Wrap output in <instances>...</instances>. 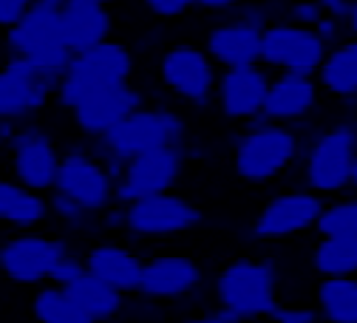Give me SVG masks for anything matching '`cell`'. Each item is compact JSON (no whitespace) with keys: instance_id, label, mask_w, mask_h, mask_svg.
I'll list each match as a JSON object with an SVG mask.
<instances>
[{"instance_id":"8fae6325","label":"cell","mask_w":357,"mask_h":323,"mask_svg":"<svg viewBox=\"0 0 357 323\" xmlns=\"http://www.w3.org/2000/svg\"><path fill=\"white\" fill-rule=\"evenodd\" d=\"M54 193L77 202L85 213L100 216L114 204V179L108 176V170L94 153L74 148L60 156Z\"/></svg>"},{"instance_id":"3957f363","label":"cell","mask_w":357,"mask_h":323,"mask_svg":"<svg viewBox=\"0 0 357 323\" xmlns=\"http://www.w3.org/2000/svg\"><path fill=\"white\" fill-rule=\"evenodd\" d=\"M303 153V145L292 125L266 122L261 117L247 122V130L236 140L233 170L250 184H266L278 179Z\"/></svg>"},{"instance_id":"277c9868","label":"cell","mask_w":357,"mask_h":323,"mask_svg":"<svg viewBox=\"0 0 357 323\" xmlns=\"http://www.w3.org/2000/svg\"><path fill=\"white\" fill-rule=\"evenodd\" d=\"M303 156V184L318 196H340L357 181V130L351 122H337L321 130Z\"/></svg>"},{"instance_id":"cb8c5ba5","label":"cell","mask_w":357,"mask_h":323,"mask_svg":"<svg viewBox=\"0 0 357 323\" xmlns=\"http://www.w3.org/2000/svg\"><path fill=\"white\" fill-rule=\"evenodd\" d=\"M318 88L337 100H354L357 94V43L349 37L326 52L324 63L315 71Z\"/></svg>"},{"instance_id":"f546056e","label":"cell","mask_w":357,"mask_h":323,"mask_svg":"<svg viewBox=\"0 0 357 323\" xmlns=\"http://www.w3.org/2000/svg\"><path fill=\"white\" fill-rule=\"evenodd\" d=\"M79 272H85V261L66 244L57 239V247H54V255H52V266H49V284H57V287H68Z\"/></svg>"},{"instance_id":"7402d4cb","label":"cell","mask_w":357,"mask_h":323,"mask_svg":"<svg viewBox=\"0 0 357 323\" xmlns=\"http://www.w3.org/2000/svg\"><path fill=\"white\" fill-rule=\"evenodd\" d=\"M82 261H85L88 272H94L97 278L116 287L119 292H125V295L137 292L139 275H142V258L137 253H130L128 247H122L116 241H102L88 250Z\"/></svg>"},{"instance_id":"ba28073f","label":"cell","mask_w":357,"mask_h":323,"mask_svg":"<svg viewBox=\"0 0 357 323\" xmlns=\"http://www.w3.org/2000/svg\"><path fill=\"white\" fill-rule=\"evenodd\" d=\"M6 151H9L12 179L17 184L43 196L54 190V179H57L63 153L40 125H31V122L20 125L6 142Z\"/></svg>"},{"instance_id":"4dcf8cb0","label":"cell","mask_w":357,"mask_h":323,"mask_svg":"<svg viewBox=\"0 0 357 323\" xmlns=\"http://www.w3.org/2000/svg\"><path fill=\"white\" fill-rule=\"evenodd\" d=\"M49 216H54L57 221H63L66 227H74V230L85 227L88 221L94 218L91 213H85L77 202H71V199H66V196H60L54 190H52V199H49Z\"/></svg>"},{"instance_id":"484cf974","label":"cell","mask_w":357,"mask_h":323,"mask_svg":"<svg viewBox=\"0 0 357 323\" xmlns=\"http://www.w3.org/2000/svg\"><path fill=\"white\" fill-rule=\"evenodd\" d=\"M315 312L324 323H357V281L354 275L321 278L315 290Z\"/></svg>"},{"instance_id":"9a60e30c","label":"cell","mask_w":357,"mask_h":323,"mask_svg":"<svg viewBox=\"0 0 357 323\" xmlns=\"http://www.w3.org/2000/svg\"><path fill=\"white\" fill-rule=\"evenodd\" d=\"M142 105H145L142 91L130 82H122V85L94 88L91 94L85 97V103L77 105L71 114H74L77 128L88 140H100L105 130H111L116 122H122L128 114H133Z\"/></svg>"},{"instance_id":"5bb4252c","label":"cell","mask_w":357,"mask_h":323,"mask_svg":"<svg viewBox=\"0 0 357 323\" xmlns=\"http://www.w3.org/2000/svg\"><path fill=\"white\" fill-rule=\"evenodd\" d=\"M270 71L261 63L238 66V68H221L215 77L213 97L227 119L233 122H250L261 117L266 88H270Z\"/></svg>"},{"instance_id":"60d3db41","label":"cell","mask_w":357,"mask_h":323,"mask_svg":"<svg viewBox=\"0 0 357 323\" xmlns=\"http://www.w3.org/2000/svg\"><path fill=\"white\" fill-rule=\"evenodd\" d=\"M94 3H102V6H108V3H119V0H94Z\"/></svg>"},{"instance_id":"f1b7e54d","label":"cell","mask_w":357,"mask_h":323,"mask_svg":"<svg viewBox=\"0 0 357 323\" xmlns=\"http://www.w3.org/2000/svg\"><path fill=\"white\" fill-rule=\"evenodd\" d=\"M312 230H318V236H357V202L354 199H337L324 204L318 221Z\"/></svg>"},{"instance_id":"ac0fdd59","label":"cell","mask_w":357,"mask_h":323,"mask_svg":"<svg viewBox=\"0 0 357 323\" xmlns=\"http://www.w3.org/2000/svg\"><path fill=\"white\" fill-rule=\"evenodd\" d=\"M204 272L190 255H153L142 264L137 295L148 301H178L199 290Z\"/></svg>"},{"instance_id":"d4e9b609","label":"cell","mask_w":357,"mask_h":323,"mask_svg":"<svg viewBox=\"0 0 357 323\" xmlns=\"http://www.w3.org/2000/svg\"><path fill=\"white\" fill-rule=\"evenodd\" d=\"M71 292V298L88 312V317H91L94 323H108L114 320L122 306H125V292H119L116 287L105 284L102 278H97L94 272H79L77 278L66 287Z\"/></svg>"},{"instance_id":"7c38bea8","label":"cell","mask_w":357,"mask_h":323,"mask_svg":"<svg viewBox=\"0 0 357 323\" xmlns=\"http://www.w3.org/2000/svg\"><path fill=\"white\" fill-rule=\"evenodd\" d=\"M264 26H266V17L261 9H247L221 20L204 37V54L213 60L215 68L252 66L258 63Z\"/></svg>"},{"instance_id":"603a6c76","label":"cell","mask_w":357,"mask_h":323,"mask_svg":"<svg viewBox=\"0 0 357 323\" xmlns=\"http://www.w3.org/2000/svg\"><path fill=\"white\" fill-rule=\"evenodd\" d=\"M49 218V199L34 193L15 179L0 176V224L15 230H34Z\"/></svg>"},{"instance_id":"9c48e42d","label":"cell","mask_w":357,"mask_h":323,"mask_svg":"<svg viewBox=\"0 0 357 323\" xmlns=\"http://www.w3.org/2000/svg\"><path fill=\"white\" fill-rule=\"evenodd\" d=\"M57 82H52L29 57L12 54L0 68V122L26 125L49 105Z\"/></svg>"},{"instance_id":"74e56055","label":"cell","mask_w":357,"mask_h":323,"mask_svg":"<svg viewBox=\"0 0 357 323\" xmlns=\"http://www.w3.org/2000/svg\"><path fill=\"white\" fill-rule=\"evenodd\" d=\"M241 0H196V6L204 12H236Z\"/></svg>"},{"instance_id":"d6a6232c","label":"cell","mask_w":357,"mask_h":323,"mask_svg":"<svg viewBox=\"0 0 357 323\" xmlns=\"http://www.w3.org/2000/svg\"><path fill=\"white\" fill-rule=\"evenodd\" d=\"M145 9L159 17V20H173V17H182L188 15L193 6H196V0H142Z\"/></svg>"},{"instance_id":"7a4b0ae2","label":"cell","mask_w":357,"mask_h":323,"mask_svg":"<svg viewBox=\"0 0 357 323\" xmlns=\"http://www.w3.org/2000/svg\"><path fill=\"white\" fill-rule=\"evenodd\" d=\"M218 309L238 320H266L281 303V275L258 258H236L218 269L213 281Z\"/></svg>"},{"instance_id":"52a82bcc","label":"cell","mask_w":357,"mask_h":323,"mask_svg":"<svg viewBox=\"0 0 357 323\" xmlns=\"http://www.w3.org/2000/svg\"><path fill=\"white\" fill-rule=\"evenodd\" d=\"M188 145L182 148H156L151 153L133 156L125 162L122 173L114 179V202L116 204H130L145 196L156 193H170L188 165Z\"/></svg>"},{"instance_id":"83f0119b","label":"cell","mask_w":357,"mask_h":323,"mask_svg":"<svg viewBox=\"0 0 357 323\" xmlns=\"http://www.w3.org/2000/svg\"><path fill=\"white\" fill-rule=\"evenodd\" d=\"M312 269L321 278H340L357 272V236H326L312 250Z\"/></svg>"},{"instance_id":"f35d334b","label":"cell","mask_w":357,"mask_h":323,"mask_svg":"<svg viewBox=\"0 0 357 323\" xmlns=\"http://www.w3.org/2000/svg\"><path fill=\"white\" fill-rule=\"evenodd\" d=\"M188 323H238V317H233V315L218 309V312H210V315H199V317H193Z\"/></svg>"},{"instance_id":"44dd1931","label":"cell","mask_w":357,"mask_h":323,"mask_svg":"<svg viewBox=\"0 0 357 323\" xmlns=\"http://www.w3.org/2000/svg\"><path fill=\"white\" fill-rule=\"evenodd\" d=\"M6 45L9 54L17 57H29L46 45H60V9L46 0H34V6L6 29Z\"/></svg>"},{"instance_id":"8d00e7d4","label":"cell","mask_w":357,"mask_h":323,"mask_svg":"<svg viewBox=\"0 0 357 323\" xmlns=\"http://www.w3.org/2000/svg\"><path fill=\"white\" fill-rule=\"evenodd\" d=\"M312 31H315L318 37H321V43L326 45V49H332V45H337V43H343L346 40V29L340 26V23H335L332 17H321L315 26H312Z\"/></svg>"},{"instance_id":"ab89813d","label":"cell","mask_w":357,"mask_h":323,"mask_svg":"<svg viewBox=\"0 0 357 323\" xmlns=\"http://www.w3.org/2000/svg\"><path fill=\"white\" fill-rule=\"evenodd\" d=\"M100 218H102V224H105L108 230H119V227H122V204H119V207H108V210H102Z\"/></svg>"},{"instance_id":"30bf717a","label":"cell","mask_w":357,"mask_h":323,"mask_svg":"<svg viewBox=\"0 0 357 323\" xmlns=\"http://www.w3.org/2000/svg\"><path fill=\"white\" fill-rule=\"evenodd\" d=\"M218 68L204 54V49L190 43H176L159 57V80L182 103L204 108L213 100Z\"/></svg>"},{"instance_id":"ffe728a7","label":"cell","mask_w":357,"mask_h":323,"mask_svg":"<svg viewBox=\"0 0 357 323\" xmlns=\"http://www.w3.org/2000/svg\"><path fill=\"white\" fill-rule=\"evenodd\" d=\"M111 29L114 17L108 6L94 3V0H68L60 9V45L71 54L111 40Z\"/></svg>"},{"instance_id":"8992f818","label":"cell","mask_w":357,"mask_h":323,"mask_svg":"<svg viewBox=\"0 0 357 323\" xmlns=\"http://www.w3.org/2000/svg\"><path fill=\"white\" fill-rule=\"evenodd\" d=\"M202 210L178 193H156L122 204V230L133 239H170L202 224Z\"/></svg>"},{"instance_id":"2e32d148","label":"cell","mask_w":357,"mask_h":323,"mask_svg":"<svg viewBox=\"0 0 357 323\" xmlns=\"http://www.w3.org/2000/svg\"><path fill=\"white\" fill-rule=\"evenodd\" d=\"M130 74H133L130 49L125 43L105 40V43H97L94 49L71 54L68 68H66L63 77L71 80V82H79L88 91H94V88H105V85L130 82Z\"/></svg>"},{"instance_id":"1f68e13d","label":"cell","mask_w":357,"mask_h":323,"mask_svg":"<svg viewBox=\"0 0 357 323\" xmlns=\"http://www.w3.org/2000/svg\"><path fill=\"white\" fill-rule=\"evenodd\" d=\"M318 6L326 17H332L349 34H354V29H357V3L354 0H318Z\"/></svg>"},{"instance_id":"e575fe53","label":"cell","mask_w":357,"mask_h":323,"mask_svg":"<svg viewBox=\"0 0 357 323\" xmlns=\"http://www.w3.org/2000/svg\"><path fill=\"white\" fill-rule=\"evenodd\" d=\"M321 17H324V12L318 6V0H295L292 9H289V23H295V26L312 29Z\"/></svg>"},{"instance_id":"6da1fadb","label":"cell","mask_w":357,"mask_h":323,"mask_svg":"<svg viewBox=\"0 0 357 323\" xmlns=\"http://www.w3.org/2000/svg\"><path fill=\"white\" fill-rule=\"evenodd\" d=\"M188 142V122L170 108H137L100 140H94L91 153L102 159L130 162L133 156L151 153L156 148H182Z\"/></svg>"},{"instance_id":"e0dca14e","label":"cell","mask_w":357,"mask_h":323,"mask_svg":"<svg viewBox=\"0 0 357 323\" xmlns=\"http://www.w3.org/2000/svg\"><path fill=\"white\" fill-rule=\"evenodd\" d=\"M57 239L23 230L0 244V272L20 287H40L49 278Z\"/></svg>"},{"instance_id":"4fadbf2b","label":"cell","mask_w":357,"mask_h":323,"mask_svg":"<svg viewBox=\"0 0 357 323\" xmlns=\"http://www.w3.org/2000/svg\"><path fill=\"white\" fill-rule=\"evenodd\" d=\"M324 196L312 190H287L273 196L261 207V213L252 221V236L261 241H281L298 233L315 227L321 210H324Z\"/></svg>"},{"instance_id":"5b68a950","label":"cell","mask_w":357,"mask_h":323,"mask_svg":"<svg viewBox=\"0 0 357 323\" xmlns=\"http://www.w3.org/2000/svg\"><path fill=\"white\" fill-rule=\"evenodd\" d=\"M326 52L329 49L321 43V37L306 26H295L289 20H273L261 29L258 63L266 71L315 77Z\"/></svg>"},{"instance_id":"836d02e7","label":"cell","mask_w":357,"mask_h":323,"mask_svg":"<svg viewBox=\"0 0 357 323\" xmlns=\"http://www.w3.org/2000/svg\"><path fill=\"white\" fill-rule=\"evenodd\" d=\"M266 320H273V323H321L318 312L312 306H284V303H278Z\"/></svg>"},{"instance_id":"4316f807","label":"cell","mask_w":357,"mask_h":323,"mask_svg":"<svg viewBox=\"0 0 357 323\" xmlns=\"http://www.w3.org/2000/svg\"><path fill=\"white\" fill-rule=\"evenodd\" d=\"M31 315L37 323H94L66 287L49 281L37 287L31 298Z\"/></svg>"},{"instance_id":"d6986e66","label":"cell","mask_w":357,"mask_h":323,"mask_svg":"<svg viewBox=\"0 0 357 323\" xmlns=\"http://www.w3.org/2000/svg\"><path fill=\"white\" fill-rule=\"evenodd\" d=\"M321 88L315 77H301V74H275L270 77V88H266L261 119L278 122V125H292L298 119H306L318 108Z\"/></svg>"},{"instance_id":"d590c367","label":"cell","mask_w":357,"mask_h":323,"mask_svg":"<svg viewBox=\"0 0 357 323\" xmlns=\"http://www.w3.org/2000/svg\"><path fill=\"white\" fill-rule=\"evenodd\" d=\"M31 6L34 0H0V29H12Z\"/></svg>"}]
</instances>
